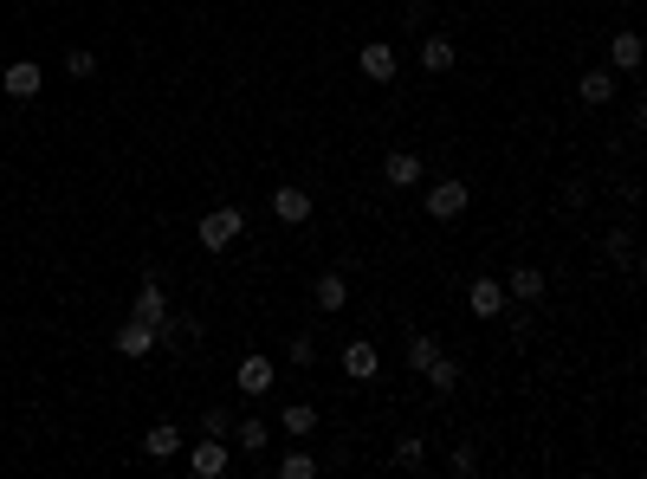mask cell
<instances>
[{
	"instance_id": "cb8c5ba5",
	"label": "cell",
	"mask_w": 647,
	"mask_h": 479,
	"mask_svg": "<svg viewBox=\"0 0 647 479\" xmlns=\"http://www.w3.org/2000/svg\"><path fill=\"white\" fill-rule=\"evenodd\" d=\"M395 467H428V441H421V434H402V441H395Z\"/></svg>"
},
{
	"instance_id": "44dd1931",
	"label": "cell",
	"mask_w": 647,
	"mask_h": 479,
	"mask_svg": "<svg viewBox=\"0 0 647 479\" xmlns=\"http://www.w3.org/2000/svg\"><path fill=\"white\" fill-rule=\"evenodd\" d=\"M576 91H583V104H596V111H602V104L615 98V72H609V65H596V72L576 78Z\"/></svg>"
},
{
	"instance_id": "e0dca14e",
	"label": "cell",
	"mask_w": 647,
	"mask_h": 479,
	"mask_svg": "<svg viewBox=\"0 0 647 479\" xmlns=\"http://www.w3.org/2000/svg\"><path fill=\"white\" fill-rule=\"evenodd\" d=\"M453 59H460V52H453V33H428L421 39V72H453Z\"/></svg>"
},
{
	"instance_id": "603a6c76",
	"label": "cell",
	"mask_w": 647,
	"mask_h": 479,
	"mask_svg": "<svg viewBox=\"0 0 647 479\" xmlns=\"http://www.w3.org/2000/svg\"><path fill=\"white\" fill-rule=\"evenodd\" d=\"M421 376L434 382V395H453V389H460V363H453V357H434L428 369H421Z\"/></svg>"
},
{
	"instance_id": "484cf974",
	"label": "cell",
	"mask_w": 647,
	"mask_h": 479,
	"mask_svg": "<svg viewBox=\"0 0 647 479\" xmlns=\"http://www.w3.org/2000/svg\"><path fill=\"white\" fill-rule=\"evenodd\" d=\"M434 357H440V344H434L428 331H415V337H408V369H415V376H421V369H428Z\"/></svg>"
},
{
	"instance_id": "4dcf8cb0",
	"label": "cell",
	"mask_w": 647,
	"mask_h": 479,
	"mask_svg": "<svg viewBox=\"0 0 647 479\" xmlns=\"http://www.w3.org/2000/svg\"><path fill=\"white\" fill-rule=\"evenodd\" d=\"M505 324H512V337H531V331H538V318H531L525 305H518V311H512V318H505Z\"/></svg>"
},
{
	"instance_id": "9c48e42d",
	"label": "cell",
	"mask_w": 647,
	"mask_h": 479,
	"mask_svg": "<svg viewBox=\"0 0 647 479\" xmlns=\"http://www.w3.org/2000/svg\"><path fill=\"white\" fill-rule=\"evenodd\" d=\"M466 311H473V318H499L505 311V279H473L466 285Z\"/></svg>"
},
{
	"instance_id": "4fadbf2b",
	"label": "cell",
	"mask_w": 647,
	"mask_h": 479,
	"mask_svg": "<svg viewBox=\"0 0 647 479\" xmlns=\"http://www.w3.org/2000/svg\"><path fill=\"white\" fill-rule=\"evenodd\" d=\"M641 59H647V46H641V33H615L609 39V72H641Z\"/></svg>"
},
{
	"instance_id": "2e32d148",
	"label": "cell",
	"mask_w": 647,
	"mask_h": 479,
	"mask_svg": "<svg viewBox=\"0 0 647 479\" xmlns=\"http://www.w3.org/2000/svg\"><path fill=\"white\" fill-rule=\"evenodd\" d=\"M311 305H318V311H343V305H350V279H343V272H318Z\"/></svg>"
},
{
	"instance_id": "ba28073f",
	"label": "cell",
	"mask_w": 647,
	"mask_h": 479,
	"mask_svg": "<svg viewBox=\"0 0 647 479\" xmlns=\"http://www.w3.org/2000/svg\"><path fill=\"white\" fill-rule=\"evenodd\" d=\"M544 292H550V279L538 266H512V272H505V298H518V305H538Z\"/></svg>"
},
{
	"instance_id": "52a82bcc",
	"label": "cell",
	"mask_w": 647,
	"mask_h": 479,
	"mask_svg": "<svg viewBox=\"0 0 647 479\" xmlns=\"http://www.w3.org/2000/svg\"><path fill=\"white\" fill-rule=\"evenodd\" d=\"M272 214H279L285 227H305V221H311V188H298V182L272 188Z\"/></svg>"
},
{
	"instance_id": "7a4b0ae2",
	"label": "cell",
	"mask_w": 647,
	"mask_h": 479,
	"mask_svg": "<svg viewBox=\"0 0 647 479\" xmlns=\"http://www.w3.org/2000/svg\"><path fill=\"white\" fill-rule=\"evenodd\" d=\"M466 208H473V188H466L460 175H440L428 188V221H460Z\"/></svg>"
},
{
	"instance_id": "4316f807",
	"label": "cell",
	"mask_w": 647,
	"mask_h": 479,
	"mask_svg": "<svg viewBox=\"0 0 647 479\" xmlns=\"http://www.w3.org/2000/svg\"><path fill=\"white\" fill-rule=\"evenodd\" d=\"M609 259H622V266L635 272V240H628V227H609Z\"/></svg>"
},
{
	"instance_id": "d6986e66",
	"label": "cell",
	"mask_w": 647,
	"mask_h": 479,
	"mask_svg": "<svg viewBox=\"0 0 647 479\" xmlns=\"http://www.w3.org/2000/svg\"><path fill=\"white\" fill-rule=\"evenodd\" d=\"M266 389H272V357L246 350L240 357V395H266Z\"/></svg>"
},
{
	"instance_id": "8fae6325",
	"label": "cell",
	"mask_w": 647,
	"mask_h": 479,
	"mask_svg": "<svg viewBox=\"0 0 647 479\" xmlns=\"http://www.w3.org/2000/svg\"><path fill=\"white\" fill-rule=\"evenodd\" d=\"M382 175H389V188H415L428 169H421L415 149H389V156H382Z\"/></svg>"
},
{
	"instance_id": "3957f363",
	"label": "cell",
	"mask_w": 647,
	"mask_h": 479,
	"mask_svg": "<svg viewBox=\"0 0 647 479\" xmlns=\"http://www.w3.org/2000/svg\"><path fill=\"white\" fill-rule=\"evenodd\" d=\"M201 318L195 311H162V324H156V350H195L201 344Z\"/></svg>"
},
{
	"instance_id": "5bb4252c",
	"label": "cell",
	"mask_w": 647,
	"mask_h": 479,
	"mask_svg": "<svg viewBox=\"0 0 647 479\" xmlns=\"http://www.w3.org/2000/svg\"><path fill=\"white\" fill-rule=\"evenodd\" d=\"M39 78L46 72H39L33 59H13L7 72H0V85H7V98H39Z\"/></svg>"
},
{
	"instance_id": "83f0119b",
	"label": "cell",
	"mask_w": 647,
	"mask_h": 479,
	"mask_svg": "<svg viewBox=\"0 0 647 479\" xmlns=\"http://www.w3.org/2000/svg\"><path fill=\"white\" fill-rule=\"evenodd\" d=\"M91 72H98V59H91L85 46H72V52H65V78H91Z\"/></svg>"
},
{
	"instance_id": "277c9868",
	"label": "cell",
	"mask_w": 647,
	"mask_h": 479,
	"mask_svg": "<svg viewBox=\"0 0 647 479\" xmlns=\"http://www.w3.org/2000/svg\"><path fill=\"white\" fill-rule=\"evenodd\" d=\"M356 72H363L369 85H395V72H402V52H395L389 39H369V46L356 52Z\"/></svg>"
},
{
	"instance_id": "8992f818",
	"label": "cell",
	"mask_w": 647,
	"mask_h": 479,
	"mask_svg": "<svg viewBox=\"0 0 647 479\" xmlns=\"http://www.w3.org/2000/svg\"><path fill=\"white\" fill-rule=\"evenodd\" d=\"M337 363H343V376H350V382H369V376H376V369H382V350L369 344V337H350Z\"/></svg>"
},
{
	"instance_id": "6da1fadb",
	"label": "cell",
	"mask_w": 647,
	"mask_h": 479,
	"mask_svg": "<svg viewBox=\"0 0 647 479\" xmlns=\"http://www.w3.org/2000/svg\"><path fill=\"white\" fill-rule=\"evenodd\" d=\"M240 234H246V208H214V214H201V227H195V240L208 246V253H227Z\"/></svg>"
},
{
	"instance_id": "7402d4cb",
	"label": "cell",
	"mask_w": 647,
	"mask_h": 479,
	"mask_svg": "<svg viewBox=\"0 0 647 479\" xmlns=\"http://www.w3.org/2000/svg\"><path fill=\"white\" fill-rule=\"evenodd\" d=\"M272 473H279V479H318V460H311L305 447H292V454L272 460Z\"/></svg>"
},
{
	"instance_id": "9a60e30c",
	"label": "cell",
	"mask_w": 647,
	"mask_h": 479,
	"mask_svg": "<svg viewBox=\"0 0 647 479\" xmlns=\"http://www.w3.org/2000/svg\"><path fill=\"white\" fill-rule=\"evenodd\" d=\"M182 454V428L175 421H156V428L143 434V460H175Z\"/></svg>"
},
{
	"instance_id": "5b68a950",
	"label": "cell",
	"mask_w": 647,
	"mask_h": 479,
	"mask_svg": "<svg viewBox=\"0 0 647 479\" xmlns=\"http://www.w3.org/2000/svg\"><path fill=\"white\" fill-rule=\"evenodd\" d=\"M188 467H195V479H220L233 467V447L220 441V434H195V447H188Z\"/></svg>"
},
{
	"instance_id": "7c38bea8",
	"label": "cell",
	"mask_w": 647,
	"mask_h": 479,
	"mask_svg": "<svg viewBox=\"0 0 647 479\" xmlns=\"http://www.w3.org/2000/svg\"><path fill=\"white\" fill-rule=\"evenodd\" d=\"M162 311H169V292H162V279H143V285H136V298H130V318L162 324Z\"/></svg>"
},
{
	"instance_id": "ffe728a7",
	"label": "cell",
	"mask_w": 647,
	"mask_h": 479,
	"mask_svg": "<svg viewBox=\"0 0 647 479\" xmlns=\"http://www.w3.org/2000/svg\"><path fill=\"white\" fill-rule=\"evenodd\" d=\"M279 428L292 434V441H305V434H318V408H311V402H285L279 408Z\"/></svg>"
},
{
	"instance_id": "ac0fdd59",
	"label": "cell",
	"mask_w": 647,
	"mask_h": 479,
	"mask_svg": "<svg viewBox=\"0 0 647 479\" xmlns=\"http://www.w3.org/2000/svg\"><path fill=\"white\" fill-rule=\"evenodd\" d=\"M156 350V324H143V318H130L117 331V357H149Z\"/></svg>"
},
{
	"instance_id": "d4e9b609",
	"label": "cell",
	"mask_w": 647,
	"mask_h": 479,
	"mask_svg": "<svg viewBox=\"0 0 647 479\" xmlns=\"http://www.w3.org/2000/svg\"><path fill=\"white\" fill-rule=\"evenodd\" d=\"M285 357H292V369H311V363H318V337H311V331H292Z\"/></svg>"
},
{
	"instance_id": "f546056e",
	"label": "cell",
	"mask_w": 647,
	"mask_h": 479,
	"mask_svg": "<svg viewBox=\"0 0 647 479\" xmlns=\"http://www.w3.org/2000/svg\"><path fill=\"white\" fill-rule=\"evenodd\" d=\"M227 428H233L227 408H208V415H201V434H220V441H227Z\"/></svg>"
},
{
	"instance_id": "f1b7e54d",
	"label": "cell",
	"mask_w": 647,
	"mask_h": 479,
	"mask_svg": "<svg viewBox=\"0 0 647 479\" xmlns=\"http://www.w3.org/2000/svg\"><path fill=\"white\" fill-rule=\"evenodd\" d=\"M447 467L460 473V479H473V473H479V447H453V454H447Z\"/></svg>"
},
{
	"instance_id": "30bf717a",
	"label": "cell",
	"mask_w": 647,
	"mask_h": 479,
	"mask_svg": "<svg viewBox=\"0 0 647 479\" xmlns=\"http://www.w3.org/2000/svg\"><path fill=\"white\" fill-rule=\"evenodd\" d=\"M227 447H240V454H266V447H272V428L259 415H246V421H233V428H227Z\"/></svg>"
}]
</instances>
